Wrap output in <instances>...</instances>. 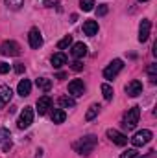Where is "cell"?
Listing matches in <instances>:
<instances>
[{
  "mask_svg": "<svg viewBox=\"0 0 157 158\" xmlns=\"http://www.w3.org/2000/svg\"><path fill=\"white\" fill-rule=\"evenodd\" d=\"M96 143H98V138H96V136H92V134H89V136L79 138L78 142L74 143V149H76V153L83 155V156H87V155H91V153L94 151Z\"/></svg>",
  "mask_w": 157,
  "mask_h": 158,
  "instance_id": "obj_1",
  "label": "cell"
},
{
  "mask_svg": "<svg viewBox=\"0 0 157 158\" xmlns=\"http://www.w3.org/2000/svg\"><path fill=\"white\" fill-rule=\"evenodd\" d=\"M139 118H141V109H139V107H131V109L128 110V114L124 116V127H126L128 131L135 129L137 123H139Z\"/></svg>",
  "mask_w": 157,
  "mask_h": 158,
  "instance_id": "obj_2",
  "label": "cell"
},
{
  "mask_svg": "<svg viewBox=\"0 0 157 158\" xmlns=\"http://www.w3.org/2000/svg\"><path fill=\"white\" fill-rule=\"evenodd\" d=\"M0 53L7 55V57H17L20 53V46L15 40H6V42L0 44Z\"/></svg>",
  "mask_w": 157,
  "mask_h": 158,
  "instance_id": "obj_3",
  "label": "cell"
},
{
  "mask_svg": "<svg viewBox=\"0 0 157 158\" xmlns=\"http://www.w3.org/2000/svg\"><path fill=\"white\" fill-rule=\"evenodd\" d=\"M122 68H124V63H122V59H113V61L109 63V66L104 70V77L109 79V81H111V79H115Z\"/></svg>",
  "mask_w": 157,
  "mask_h": 158,
  "instance_id": "obj_4",
  "label": "cell"
},
{
  "mask_svg": "<svg viewBox=\"0 0 157 158\" xmlns=\"http://www.w3.org/2000/svg\"><path fill=\"white\" fill-rule=\"evenodd\" d=\"M152 131H148V129H142V131H139V132H135V136L131 138V143H133V147H142L144 143H148L150 140H152Z\"/></svg>",
  "mask_w": 157,
  "mask_h": 158,
  "instance_id": "obj_5",
  "label": "cell"
},
{
  "mask_svg": "<svg viewBox=\"0 0 157 158\" xmlns=\"http://www.w3.org/2000/svg\"><path fill=\"white\" fill-rule=\"evenodd\" d=\"M32 121H34V110H32V107H24V110L20 112L19 121H17L19 129H28L32 125Z\"/></svg>",
  "mask_w": 157,
  "mask_h": 158,
  "instance_id": "obj_6",
  "label": "cell"
},
{
  "mask_svg": "<svg viewBox=\"0 0 157 158\" xmlns=\"http://www.w3.org/2000/svg\"><path fill=\"white\" fill-rule=\"evenodd\" d=\"M69 94L72 98H79V96L85 94V85H83L81 79H74V81L69 83Z\"/></svg>",
  "mask_w": 157,
  "mask_h": 158,
  "instance_id": "obj_7",
  "label": "cell"
},
{
  "mask_svg": "<svg viewBox=\"0 0 157 158\" xmlns=\"http://www.w3.org/2000/svg\"><path fill=\"white\" fill-rule=\"evenodd\" d=\"M126 94H128V96H131V98L141 96V94H142V83H141L139 79L129 81V83L126 85Z\"/></svg>",
  "mask_w": 157,
  "mask_h": 158,
  "instance_id": "obj_8",
  "label": "cell"
},
{
  "mask_svg": "<svg viewBox=\"0 0 157 158\" xmlns=\"http://www.w3.org/2000/svg\"><path fill=\"white\" fill-rule=\"evenodd\" d=\"M28 42H30V46L35 48V50L43 46V35H41L39 28H32V30H30V33H28Z\"/></svg>",
  "mask_w": 157,
  "mask_h": 158,
  "instance_id": "obj_9",
  "label": "cell"
},
{
  "mask_svg": "<svg viewBox=\"0 0 157 158\" xmlns=\"http://www.w3.org/2000/svg\"><path fill=\"white\" fill-rule=\"evenodd\" d=\"M107 138L113 143H117V145H126L128 143V136L124 132H120V131H115V129H109L107 131Z\"/></svg>",
  "mask_w": 157,
  "mask_h": 158,
  "instance_id": "obj_10",
  "label": "cell"
},
{
  "mask_svg": "<svg viewBox=\"0 0 157 158\" xmlns=\"http://www.w3.org/2000/svg\"><path fill=\"white\" fill-rule=\"evenodd\" d=\"M150 28H152V22L148 19H142L141 26H139V40L141 42H146L150 37Z\"/></svg>",
  "mask_w": 157,
  "mask_h": 158,
  "instance_id": "obj_11",
  "label": "cell"
},
{
  "mask_svg": "<svg viewBox=\"0 0 157 158\" xmlns=\"http://www.w3.org/2000/svg\"><path fill=\"white\" fill-rule=\"evenodd\" d=\"M11 98H13V90H11L9 86L2 85V86H0V109H4V107L11 101Z\"/></svg>",
  "mask_w": 157,
  "mask_h": 158,
  "instance_id": "obj_12",
  "label": "cell"
},
{
  "mask_svg": "<svg viewBox=\"0 0 157 158\" xmlns=\"http://www.w3.org/2000/svg\"><path fill=\"white\" fill-rule=\"evenodd\" d=\"M50 107H52V99H50V96H43V98L37 99V112H39L41 116L46 114Z\"/></svg>",
  "mask_w": 157,
  "mask_h": 158,
  "instance_id": "obj_13",
  "label": "cell"
},
{
  "mask_svg": "<svg viewBox=\"0 0 157 158\" xmlns=\"http://www.w3.org/2000/svg\"><path fill=\"white\" fill-rule=\"evenodd\" d=\"M83 33L89 37H94L98 33V22L96 20H85L83 22Z\"/></svg>",
  "mask_w": 157,
  "mask_h": 158,
  "instance_id": "obj_14",
  "label": "cell"
},
{
  "mask_svg": "<svg viewBox=\"0 0 157 158\" xmlns=\"http://www.w3.org/2000/svg\"><path fill=\"white\" fill-rule=\"evenodd\" d=\"M30 92H32V83H30V79H20V83H19V86H17V94H20L22 98H26V96H30Z\"/></svg>",
  "mask_w": 157,
  "mask_h": 158,
  "instance_id": "obj_15",
  "label": "cell"
},
{
  "mask_svg": "<svg viewBox=\"0 0 157 158\" xmlns=\"http://www.w3.org/2000/svg\"><path fill=\"white\" fill-rule=\"evenodd\" d=\"M85 55H87V46H85L83 42H76V44L72 46V57L81 59V57H85Z\"/></svg>",
  "mask_w": 157,
  "mask_h": 158,
  "instance_id": "obj_16",
  "label": "cell"
},
{
  "mask_svg": "<svg viewBox=\"0 0 157 158\" xmlns=\"http://www.w3.org/2000/svg\"><path fill=\"white\" fill-rule=\"evenodd\" d=\"M65 63H67V55H65L63 52H59V53H54V55H52V66H54V68H61Z\"/></svg>",
  "mask_w": 157,
  "mask_h": 158,
  "instance_id": "obj_17",
  "label": "cell"
},
{
  "mask_svg": "<svg viewBox=\"0 0 157 158\" xmlns=\"http://www.w3.org/2000/svg\"><path fill=\"white\" fill-rule=\"evenodd\" d=\"M74 105H76L74 98H70V96H61L59 98V107L61 109H72Z\"/></svg>",
  "mask_w": 157,
  "mask_h": 158,
  "instance_id": "obj_18",
  "label": "cell"
},
{
  "mask_svg": "<svg viewBox=\"0 0 157 158\" xmlns=\"http://www.w3.org/2000/svg\"><path fill=\"white\" fill-rule=\"evenodd\" d=\"M35 85H37V88L44 90V92H48V90L52 88V81H50L48 77H39L37 81H35Z\"/></svg>",
  "mask_w": 157,
  "mask_h": 158,
  "instance_id": "obj_19",
  "label": "cell"
},
{
  "mask_svg": "<svg viewBox=\"0 0 157 158\" xmlns=\"http://www.w3.org/2000/svg\"><path fill=\"white\" fill-rule=\"evenodd\" d=\"M65 118H67V114H65L63 109H56V110L52 112V121H54V123H63Z\"/></svg>",
  "mask_w": 157,
  "mask_h": 158,
  "instance_id": "obj_20",
  "label": "cell"
},
{
  "mask_svg": "<svg viewBox=\"0 0 157 158\" xmlns=\"http://www.w3.org/2000/svg\"><path fill=\"white\" fill-rule=\"evenodd\" d=\"M98 112H100V105H91L89 110H87V114H85V119H87V121L94 119L96 116H98Z\"/></svg>",
  "mask_w": 157,
  "mask_h": 158,
  "instance_id": "obj_21",
  "label": "cell"
},
{
  "mask_svg": "<svg viewBox=\"0 0 157 158\" xmlns=\"http://www.w3.org/2000/svg\"><path fill=\"white\" fill-rule=\"evenodd\" d=\"M102 94H104V98H105L107 101H111V99H113V94H115V92H113V86L107 85V83H104V85H102Z\"/></svg>",
  "mask_w": 157,
  "mask_h": 158,
  "instance_id": "obj_22",
  "label": "cell"
},
{
  "mask_svg": "<svg viewBox=\"0 0 157 158\" xmlns=\"http://www.w3.org/2000/svg\"><path fill=\"white\" fill-rule=\"evenodd\" d=\"M70 44H72V35H65L63 39L57 42V48H59V50H65V48H69Z\"/></svg>",
  "mask_w": 157,
  "mask_h": 158,
  "instance_id": "obj_23",
  "label": "cell"
},
{
  "mask_svg": "<svg viewBox=\"0 0 157 158\" xmlns=\"http://www.w3.org/2000/svg\"><path fill=\"white\" fill-rule=\"evenodd\" d=\"M4 2H6V6H7L9 9H15V11L20 9L22 4H24V0H4Z\"/></svg>",
  "mask_w": 157,
  "mask_h": 158,
  "instance_id": "obj_24",
  "label": "cell"
},
{
  "mask_svg": "<svg viewBox=\"0 0 157 158\" xmlns=\"http://www.w3.org/2000/svg\"><path fill=\"white\" fill-rule=\"evenodd\" d=\"M79 7H81L83 11H92L94 0H79Z\"/></svg>",
  "mask_w": 157,
  "mask_h": 158,
  "instance_id": "obj_25",
  "label": "cell"
},
{
  "mask_svg": "<svg viewBox=\"0 0 157 158\" xmlns=\"http://www.w3.org/2000/svg\"><path fill=\"white\" fill-rule=\"evenodd\" d=\"M148 76H150V81L152 83H157V64H150L148 66Z\"/></svg>",
  "mask_w": 157,
  "mask_h": 158,
  "instance_id": "obj_26",
  "label": "cell"
},
{
  "mask_svg": "<svg viewBox=\"0 0 157 158\" xmlns=\"http://www.w3.org/2000/svg\"><path fill=\"white\" fill-rule=\"evenodd\" d=\"M120 158H139V153H137V149H128L120 155Z\"/></svg>",
  "mask_w": 157,
  "mask_h": 158,
  "instance_id": "obj_27",
  "label": "cell"
},
{
  "mask_svg": "<svg viewBox=\"0 0 157 158\" xmlns=\"http://www.w3.org/2000/svg\"><path fill=\"white\" fill-rule=\"evenodd\" d=\"M9 138H11V134H9V131L2 127V129H0V143H2V142H7Z\"/></svg>",
  "mask_w": 157,
  "mask_h": 158,
  "instance_id": "obj_28",
  "label": "cell"
},
{
  "mask_svg": "<svg viewBox=\"0 0 157 158\" xmlns=\"http://www.w3.org/2000/svg\"><path fill=\"white\" fill-rule=\"evenodd\" d=\"M107 9H109V7H107L105 4H102V6H98V9H96V15H98V17H104V15L107 13Z\"/></svg>",
  "mask_w": 157,
  "mask_h": 158,
  "instance_id": "obj_29",
  "label": "cell"
},
{
  "mask_svg": "<svg viewBox=\"0 0 157 158\" xmlns=\"http://www.w3.org/2000/svg\"><path fill=\"white\" fill-rule=\"evenodd\" d=\"M9 64H6V63H0V74H7L9 72Z\"/></svg>",
  "mask_w": 157,
  "mask_h": 158,
  "instance_id": "obj_30",
  "label": "cell"
},
{
  "mask_svg": "<svg viewBox=\"0 0 157 158\" xmlns=\"http://www.w3.org/2000/svg\"><path fill=\"white\" fill-rule=\"evenodd\" d=\"M15 72L17 74H22L24 72V64L22 63H15Z\"/></svg>",
  "mask_w": 157,
  "mask_h": 158,
  "instance_id": "obj_31",
  "label": "cell"
},
{
  "mask_svg": "<svg viewBox=\"0 0 157 158\" xmlns=\"http://www.w3.org/2000/svg\"><path fill=\"white\" fill-rule=\"evenodd\" d=\"M81 68H83V63H79V61L72 63V70H76V72H78V70H81Z\"/></svg>",
  "mask_w": 157,
  "mask_h": 158,
  "instance_id": "obj_32",
  "label": "cell"
},
{
  "mask_svg": "<svg viewBox=\"0 0 157 158\" xmlns=\"http://www.w3.org/2000/svg\"><path fill=\"white\" fill-rule=\"evenodd\" d=\"M2 149H4V151L7 153V151L11 149V142H9V140H7V142H4V145H2Z\"/></svg>",
  "mask_w": 157,
  "mask_h": 158,
  "instance_id": "obj_33",
  "label": "cell"
},
{
  "mask_svg": "<svg viewBox=\"0 0 157 158\" xmlns=\"http://www.w3.org/2000/svg\"><path fill=\"white\" fill-rule=\"evenodd\" d=\"M67 77V74H63V72H59V74H57V79H65Z\"/></svg>",
  "mask_w": 157,
  "mask_h": 158,
  "instance_id": "obj_34",
  "label": "cell"
},
{
  "mask_svg": "<svg viewBox=\"0 0 157 158\" xmlns=\"http://www.w3.org/2000/svg\"><path fill=\"white\" fill-rule=\"evenodd\" d=\"M139 2H148V0H139Z\"/></svg>",
  "mask_w": 157,
  "mask_h": 158,
  "instance_id": "obj_35",
  "label": "cell"
}]
</instances>
